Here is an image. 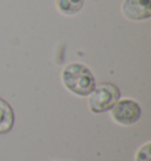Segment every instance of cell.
I'll return each instance as SVG.
<instances>
[{
	"label": "cell",
	"instance_id": "obj_1",
	"mask_svg": "<svg viewBox=\"0 0 151 161\" xmlns=\"http://www.w3.org/2000/svg\"><path fill=\"white\" fill-rule=\"evenodd\" d=\"M61 83L71 94L86 97L96 86V78L91 70L83 63L73 62L61 70Z\"/></svg>",
	"mask_w": 151,
	"mask_h": 161
},
{
	"label": "cell",
	"instance_id": "obj_2",
	"mask_svg": "<svg viewBox=\"0 0 151 161\" xmlns=\"http://www.w3.org/2000/svg\"><path fill=\"white\" fill-rule=\"evenodd\" d=\"M121 98V90L112 83L96 84L95 89L87 96V106L91 113L102 114L109 111Z\"/></svg>",
	"mask_w": 151,
	"mask_h": 161
},
{
	"label": "cell",
	"instance_id": "obj_3",
	"mask_svg": "<svg viewBox=\"0 0 151 161\" xmlns=\"http://www.w3.org/2000/svg\"><path fill=\"white\" fill-rule=\"evenodd\" d=\"M109 111L111 119L121 126H132L142 117L141 106L131 98H119Z\"/></svg>",
	"mask_w": 151,
	"mask_h": 161
},
{
	"label": "cell",
	"instance_id": "obj_4",
	"mask_svg": "<svg viewBox=\"0 0 151 161\" xmlns=\"http://www.w3.org/2000/svg\"><path fill=\"white\" fill-rule=\"evenodd\" d=\"M121 10L123 17L128 20H146L151 17V0H124Z\"/></svg>",
	"mask_w": 151,
	"mask_h": 161
},
{
	"label": "cell",
	"instance_id": "obj_5",
	"mask_svg": "<svg viewBox=\"0 0 151 161\" xmlns=\"http://www.w3.org/2000/svg\"><path fill=\"white\" fill-rule=\"evenodd\" d=\"M14 126V111L4 98L0 97V134H7Z\"/></svg>",
	"mask_w": 151,
	"mask_h": 161
},
{
	"label": "cell",
	"instance_id": "obj_6",
	"mask_svg": "<svg viewBox=\"0 0 151 161\" xmlns=\"http://www.w3.org/2000/svg\"><path fill=\"white\" fill-rule=\"evenodd\" d=\"M85 0H55V7L59 13L64 15L78 14L84 7Z\"/></svg>",
	"mask_w": 151,
	"mask_h": 161
},
{
	"label": "cell",
	"instance_id": "obj_7",
	"mask_svg": "<svg viewBox=\"0 0 151 161\" xmlns=\"http://www.w3.org/2000/svg\"><path fill=\"white\" fill-rule=\"evenodd\" d=\"M135 161H151V142L148 141L137 149Z\"/></svg>",
	"mask_w": 151,
	"mask_h": 161
}]
</instances>
